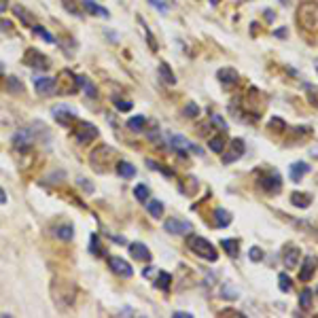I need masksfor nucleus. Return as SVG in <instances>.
Instances as JSON below:
<instances>
[{
  "label": "nucleus",
  "mask_w": 318,
  "mask_h": 318,
  "mask_svg": "<svg viewBox=\"0 0 318 318\" xmlns=\"http://www.w3.org/2000/svg\"><path fill=\"white\" fill-rule=\"evenodd\" d=\"M187 248L191 250L193 255H198V257H201V259H206V261H217L219 259L217 248L212 246V244L208 242L206 238H201V236L189 234L187 236Z\"/></svg>",
  "instance_id": "f257e3e1"
},
{
  "label": "nucleus",
  "mask_w": 318,
  "mask_h": 318,
  "mask_svg": "<svg viewBox=\"0 0 318 318\" xmlns=\"http://www.w3.org/2000/svg\"><path fill=\"white\" fill-rule=\"evenodd\" d=\"M299 23L308 30L318 28V4L316 2H303L299 7Z\"/></svg>",
  "instance_id": "f03ea898"
},
{
  "label": "nucleus",
  "mask_w": 318,
  "mask_h": 318,
  "mask_svg": "<svg viewBox=\"0 0 318 318\" xmlns=\"http://www.w3.org/2000/svg\"><path fill=\"white\" fill-rule=\"evenodd\" d=\"M36 142V136L32 132V127H21L13 134V146L17 151H26Z\"/></svg>",
  "instance_id": "7ed1b4c3"
},
{
  "label": "nucleus",
  "mask_w": 318,
  "mask_h": 318,
  "mask_svg": "<svg viewBox=\"0 0 318 318\" xmlns=\"http://www.w3.org/2000/svg\"><path fill=\"white\" fill-rule=\"evenodd\" d=\"M51 117L56 119L60 125H70L72 121L77 119V113H75V108L68 106V104H58V106L51 108Z\"/></svg>",
  "instance_id": "20e7f679"
},
{
  "label": "nucleus",
  "mask_w": 318,
  "mask_h": 318,
  "mask_svg": "<svg viewBox=\"0 0 318 318\" xmlns=\"http://www.w3.org/2000/svg\"><path fill=\"white\" fill-rule=\"evenodd\" d=\"M23 64L32 66L36 70H47L49 68V58L45 53H40L39 49H28L26 56H23Z\"/></svg>",
  "instance_id": "39448f33"
},
{
  "label": "nucleus",
  "mask_w": 318,
  "mask_h": 318,
  "mask_svg": "<svg viewBox=\"0 0 318 318\" xmlns=\"http://www.w3.org/2000/svg\"><path fill=\"white\" fill-rule=\"evenodd\" d=\"M225 149H227V146H225ZM244 151H246V146H244V140L242 138H234L229 142V149L223 151V163H234V161H238V159L244 155Z\"/></svg>",
  "instance_id": "423d86ee"
},
{
  "label": "nucleus",
  "mask_w": 318,
  "mask_h": 318,
  "mask_svg": "<svg viewBox=\"0 0 318 318\" xmlns=\"http://www.w3.org/2000/svg\"><path fill=\"white\" fill-rule=\"evenodd\" d=\"M163 227H166L168 234H174V236H189L193 231V225L189 221H180V219H168L166 223H163Z\"/></svg>",
  "instance_id": "0eeeda50"
},
{
  "label": "nucleus",
  "mask_w": 318,
  "mask_h": 318,
  "mask_svg": "<svg viewBox=\"0 0 318 318\" xmlns=\"http://www.w3.org/2000/svg\"><path fill=\"white\" fill-rule=\"evenodd\" d=\"M108 267L121 278H132L134 276V267L121 257H108Z\"/></svg>",
  "instance_id": "6e6552de"
},
{
  "label": "nucleus",
  "mask_w": 318,
  "mask_h": 318,
  "mask_svg": "<svg viewBox=\"0 0 318 318\" xmlns=\"http://www.w3.org/2000/svg\"><path fill=\"white\" fill-rule=\"evenodd\" d=\"M34 89L39 91L40 96H51V94H58L56 79H53V77H34Z\"/></svg>",
  "instance_id": "1a4fd4ad"
},
{
  "label": "nucleus",
  "mask_w": 318,
  "mask_h": 318,
  "mask_svg": "<svg viewBox=\"0 0 318 318\" xmlns=\"http://www.w3.org/2000/svg\"><path fill=\"white\" fill-rule=\"evenodd\" d=\"M77 142L79 144H89L91 140L98 138V127L94 123H81V127L77 130Z\"/></svg>",
  "instance_id": "9d476101"
},
{
  "label": "nucleus",
  "mask_w": 318,
  "mask_h": 318,
  "mask_svg": "<svg viewBox=\"0 0 318 318\" xmlns=\"http://www.w3.org/2000/svg\"><path fill=\"white\" fill-rule=\"evenodd\" d=\"M259 187L267 193H280V189H282V180H280L278 174H267V176H261L259 179Z\"/></svg>",
  "instance_id": "9b49d317"
},
{
  "label": "nucleus",
  "mask_w": 318,
  "mask_h": 318,
  "mask_svg": "<svg viewBox=\"0 0 318 318\" xmlns=\"http://www.w3.org/2000/svg\"><path fill=\"white\" fill-rule=\"evenodd\" d=\"M217 77L225 87H234V85H238V81H240V75H238L236 68H221L217 72Z\"/></svg>",
  "instance_id": "f8f14e48"
},
{
  "label": "nucleus",
  "mask_w": 318,
  "mask_h": 318,
  "mask_svg": "<svg viewBox=\"0 0 318 318\" xmlns=\"http://www.w3.org/2000/svg\"><path fill=\"white\" fill-rule=\"evenodd\" d=\"M282 259L286 267H299V263H301V250L297 246H286Z\"/></svg>",
  "instance_id": "ddd939ff"
},
{
  "label": "nucleus",
  "mask_w": 318,
  "mask_h": 318,
  "mask_svg": "<svg viewBox=\"0 0 318 318\" xmlns=\"http://www.w3.org/2000/svg\"><path fill=\"white\" fill-rule=\"evenodd\" d=\"M314 272H316V261L312 259V257H305V261L301 263V272H299V280L308 282V280H312V276H314Z\"/></svg>",
  "instance_id": "4468645a"
},
{
  "label": "nucleus",
  "mask_w": 318,
  "mask_h": 318,
  "mask_svg": "<svg viewBox=\"0 0 318 318\" xmlns=\"http://www.w3.org/2000/svg\"><path fill=\"white\" fill-rule=\"evenodd\" d=\"M305 172H310V166H308L305 161H295V163H293V166L289 168V176H291L293 182H299V180H301Z\"/></svg>",
  "instance_id": "2eb2a0df"
},
{
  "label": "nucleus",
  "mask_w": 318,
  "mask_h": 318,
  "mask_svg": "<svg viewBox=\"0 0 318 318\" xmlns=\"http://www.w3.org/2000/svg\"><path fill=\"white\" fill-rule=\"evenodd\" d=\"M130 253H132V257L136 261H151V253H149V248H146L142 242H134L130 246Z\"/></svg>",
  "instance_id": "dca6fc26"
},
{
  "label": "nucleus",
  "mask_w": 318,
  "mask_h": 318,
  "mask_svg": "<svg viewBox=\"0 0 318 318\" xmlns=\"http://www.w3.org/2000/svg\"><path fill=\"white\" fill-rule=\"evenodd\" d=\"M83 9L87 11V13L96 15V17H104V20H108V17H111V13H108L106 9L100 7V4H96V2H91V0H85V2H83Z\"/></svg>",
  "instance_id": "f3484780"
},
{
  "label": "nucleus",
  "mask_w": 318,
  "mask_h": 318,
  "mask_svg": "<svg viewBox=\"0 0 318 318\" xmlns=\"http://www.w3.org/2000/svg\"><path fill=\"white\" fill-rule=\"evenodd\" d=\"M13 13H15L17 20H20V21L23 23V26H30V28L34 26V17L30 15V13H28V9H23L21 4H15V7H13Z\"/></svg>",
  "instance_id": "a211bd4d"
},
{
  "label": "nucleus",
  "mask_w": 318,
  "mask_h": 318,
  "mask_svg": "<svg viewBox=\"0 0 318 318\" xmlns=\"http://www.w3.org/2000/svg\"><path fill=\"white\" fill-rule=\"evenodd\" d=\"M77 83H79V87H81L89 98H98V89H96V85L91 83L87 77H77Z\"/></svg>",
  "instance_id": "6ab92c4d"
},
{
  "label": "nucleus",
  "mask_w": 318,
  "mask_h": 318,
  "mask_svg": "<svg viewBox=\"0 0 318 318\" xmlns=\"http://www.w3.org/2000/svg\"><path fill=\"white\" fill-rule=\"evenodd\" d=\"M189 146H191V142H189L187 138H182V136H172V149H174L176 153H180L182 157L187 155Z\"/></svg>",
  "instance_id": "aec40b11"
},
{
  "label": "nucleus",
  "mask_w": 318,
  "mask_h": 318,
  "mask_svg": "<svg viewBox=\"0 0 318 318\" xmlns=\"http://www.w3.org/2000/svg\"><path fill=\"white\" fill-rule=\"evenodd\" d=\"M119 176H123V179H132V176H136V168L132 166L130 161H119L117 166H115Z\"/></svg>",
  "instance_id": "412c9836"
},
{
  "label": "nucleus",
  "mask_w": 318,
  "mask_h": 318,
  "mask_svg": "<svg viewBox=\"0 0 318 318\" xmlns=\"http://www.w3.org/2000/svg\"><path fill=\"white\" fill-rule=\"evenodd\" d=\"M221 246L225 248V253H227L231 259H236V257L240 255V244H238V240H231V238H227V240H221Z\"/></svg>",
  "instance_id": "4be33fe9"
},
{
  "label": "nucleus",
  "mask_w": 318,
  "mask_h": 318,
  "mask_svg": "<svg viewBox=\"0 0 318 318\" xmlns=\"http://www.w3.org/2000/svg\"><path fill=\"white\" fill-rule=\"evenodd\" d=\"M291 204L297 208H308L312 204V195L308 193H293L291 195Z\"/></svg>",
  "instance_id": "5701e85b"
},
{
  "label": "nucleus",
  "mask_w": 318,
  "mask_h": 318,
  "mask_svg": "<svg viewBox=\"0 0 318 318\" xmlns=\"http://www.w3.org/2000/svg\"><path fill=\"white\" fill-rule=\"evenodd\" d=\"M53 236L60 238V240H64V242H68L72 240V225H60V227H53Z\"/></svg>",
  "instance_id": "b1692460"
},
{
  "label": "nucleus",
  "mask_w": 318,
  "mask_h": 318,
  "mask_svg": "<svg viewBox=\"0 0 318 318\" xmlns=\"http://www.w3.org/2000/svg\"><path fill=\"white\" fill-rule=\"evenodd\" d=\"M146 208H149V212H151V217L153 219H161L163 217V204L159 199H146Z\"/></svg>",
  "instance_id": "393cba45"
},
{
  "label": "nucleus",
  "mask_w": 318,
  "mask_h": 318,
  "mask_svg": "<svg viewBox=\"0 0 318 318\" xmlns=\"http://www.w3.org/2000/svg\"><path fill=\"white\" fill-rule=\"evenodd\" d=\"M62 4H64V9L68 11L70 15H75V17H83V4H79L77 0H62Z\"/></svg>",
  "instance_id": "a878e982"
},
{
  "label": "nucleus",
  "mask_w": 318,
  "mask_h": 318,
  "mask_svg": "<svg viewBox=\"0 0 318 318\" xmlns=\"http://www.w3.org/2000/svg\"><path fill=\"white\" fill-rule=\"evenodd\" d=\"M159 77H161V81L168 83V85H174L176 83L174 72H172V68H170L168 64H159Z\"/></svg>",
  "instance_id": "bb28decb"
},
{
  "label": "nucleus",
  "mask_w": 318,
  "mask_h": 318,
  "mask_svg": "<svg viewBox=\"0 0 318 318\" xmlns=\"http://www.w3.org/2000/svg\"><path fill=\"white\" fill-rule=\"evenodd\" d=\"M146 123V119L142 117V115H136V117H132V119H127V130H132V132H142V127Z\"/></svg>",
  "instance_id": "cd10ccee"
},
{
  "label": "nucleus",
  "mask_w": 318,
  "mask_h": 318,
  "mask_svg": "<svg viewBox=\"0 0 318 318\" xmlns=\"http://www.w3.org/2000/svg\"><path fill=\"white\" fill-rule=\"evenodd\" d=\"M155 284H157V289H161V291H170V286H172V276H170L168 272H159Z\"/></svg>",
  "instance_id": "c85d7f7f"
},
{
  "label": "nucleus",
  "mask_w": 318,
  "mask_h": 318,
  "mask_svg": "<svg viewBox=\"0 0 318 318\" xmlns=\"http://www.w3.org/2000/svg\"><path fill=\"white\" fill-rule=\"evenodd\" d=\"M32 32H34V34H39L42 40L51 42V45H58V39H56V36H53L51 32H47V30L42 28V26H32Z\"/></svg>",
  "instance_id": "c756f323"
},
{
  "label": "nucleus",
  "mask_w": 318,
  "mask_h": 318,
  "mask_svg": "<svg viewBox=\"0 0 318 318\" xmlns=\"http://www.w3.org/2000/svg\"><path fill=\"white\" fill-rule=\"evenodd\" d=\"M215 219H217L219 227H227V225L231 223V215H229L227 210H223V208H219V210L215 212Z\"/></svg>",
  "instance_id": "7c9ffc66"
},
{
  "label": "nucleus",
  "mask_w": 318,
  "mask_h": 318,
  "mask_svg": "<svg viewBox=\"0 0 318 318\" xmlns=\"http://www.w3.org/2000/svg\"><path fill=\"white\" fill-rule=\"evenodd\" d=\"M312 297H314V293H312L310 289H303V293L299 295V305H301V310L312 308Z\"/></svg>",
  "instance_id": "2f4dec72"
},
{
  "label": "nucleus",
  "mask_w": 318,
  "mask_h": 318,
  "mask_svg": "<svg viewBox=\"0 0 318 318\" xmlns=\"http://www.w3.org/2000/svg\"><path fill=\"white\" fill-rule=\"evenodd\" d=\"M278 286H280V291L282 293H289L293 289V280L289 278V274H278Z\"/></svg>",
  "instance_id": "473e14b6"
},
{
  "label": "nucleus",
  "mask_w": 318,
  "mask_h": 318,
  "mask_svg": "<svg viewBox=\"0 0 318 318\" xmlns=\"http://www.w3.org/2000/svg\"><path fill=\"white\" fill-rule=\"evenodd\" d=\"M134 195H136L138 201H142V204H144V201L151 198V191H149V187H146V185H136V189H134Z\"/></svg>",
  "instance_id": "72a5a7b5"
},
{
  "label": "nucleus",
  "mask_w": 318,
  "mask_h": 318,
  "mask_svg": "<svg viewBox=\"0 0 318 318\" xmlns=\"http://www.w3.org/2000/svg\"><path fill=\"white\" fill-rule=\"evenodd\" d=\"M208 146H210L215 153H223L225 151V138L223 136H217V138H210L208 140Z\"/></svg>",
  "instance_id": "f704fd0d"
},
{
  "label": "nucleus",
  "mask_w": 318,
  "mask_h": 318,
  "mask_svg": "<svg viewBox=\"0 0 318 318\" xmlns=\"http://www.w3.org/2000/svg\"><path fill=\"white\" fill-rule=\"evenodd\" d=\"M7 89L11 91V94H17V91H20V94H21V91H23V85H21L20 79L9 77V79H7Z\"/></svg>",
  "instance_id": "c9c22d12"
},
{
  "label": "nucleus",
  "mask_w": 318,
  "mask_h": 318,
  "mask_svg": "<svg viewBox=\"0 0 318 318\" xmlns=\"http://www.w3.org/2000/svg\"><path fill=\"white\" fill-rule=\"evenodd\" d=\"M270 130H274V132H284L286 130V123L280 117H272L270 119Z\"/></svg>",
  "instance_id": "e433bc0d"
},
{
  "label": "nucleus",
  "mask_w": 318,
  "mask_h": 318,
  "mask_svg": "<svg viewBox=\"0 0 318 318\" xmlns=\"http://www.w3.org/2000/svg\"><path fill=\"white\" fill-rule=\"evenodd\" d=\"M210 119H212V123H215L221 132H227V121H225L221 115H210Z\"/></svg>",
  "instance_id": "4c0bfd02"
},
{
  "label": "nucleus",
  "mask_w": 318,
  "mask_h": 318,
  "mask_svg": "<svg viewBox=\"0 0 318 318\" xmlns=\"http://www.w3.org/2000/svg\"><path fill=\"white\" fill-rule=\"evenodd\" d=\"M198 113H199V106H198V104H195V102H189L187 106H185V113H182V115H185V117H198Z\"/></svg>",
  "instance_id": "58836bf2"
},
{
  "label": "nucleus",
  "mask_w": 318,
  "mask_h": 318,
  "mask_svg": "<svg viewBox=\"0 0 318 318\" xmlns=\"http://www.w3.org/2000/svg\"><path fill=\"white\" fill-rule=\"evenodd\" d=\"M221 293H223V295L227 297V299H238V295H240V293H238V291L231 289V284H229V282H225V284H223Z\"/></svg>",
  "instance_id": "ea45409f"
},
{
  "label": "nucleus",
  "mask_w": 318,
  "mask_h": 318,
  "mask_svg": "<svg viewBox=\"0 0 318 318\" xmlns=\"http://www.w3.org/2000/svg\"><path fill=\"white\" fill-rule=\"evenodd\" d=\"M146 166H149L151 170H159V172H163L166 176H172V170H163V168L159 166L157 161H153V159H146Z\"/></svg>",
  "instance_id": "a19ab883"
},
{
  "label": "nucleus",
  "mask_w": 318,
  "mask_h": 318,
  "mask_svg": "<svg viewBox=\"0 0 318 318\" xmlns=\"http://www.w3.org/2000/svg\"><path fill=\"white\" fill-rule=\"evenodd\" d=\"M248 257H250V261H261L263 259V250L259 246H253V248H250V253H248Z\"/></svg>",
  "instance_id": "79ce46f5"
},
{
  "label": "nucleus",
  "mask_w": 318,
  "mask_h": 318,
  "mask_svg": "<svg viewBox=\"0 0 318 318\" xmlns=\"http://www.w3.org/2000/svg\"><path fill=\"white\" fill-rule=\"evenodd\" d=\"M0 30H2V32H11V30H13V21L0 20Z\"/></svg>",
  "instance_id": "37998d69"
},
{
  "label": "nucleus",
  "mask_w": 318,
  "mask_h": 318,
  "mask_svg": "<svg viewBox=\"0 0 318 318\" xmlns=\"http://www.w3.org/2000/svg\"><path fill=\"white\" fill-rule=\"evenodd\" d=\"M149 2L153 4V7H157L159 9V13H168V7L163 2H159V0H149Z\"/></svg>",
  "instance_id": "c03bdc74"
},
{
  "label": "nucleus",
  "mask_w": 318,
  "mask_h": 318,
  "mask_svg": "<svg viewBox=\"0 0 318 318\" xmlns=\"http://www.w3.org/2000/svg\"><path fill=\"white\" fill-rule=\"evenodd\" d=\"M115 106L121 108V111H130V108H132V102H119V100H115Z\"/></svg>",
  "instance_id": "a18cd8bd"
},
{
  "label": "nucleus",
  "mask_w": 318,
  "mask_h": 318,
  "mask_svg": "<svg viewBox=\"0 0 318 318\" xmlns=\"http://www.w3.org/2000/svg\"><path fill=\"white\" fill-rule=\"evenodd\" d=\"M79 185H81L83 189H87V191L91 193L94 191V185H91V182H87V180H83V179H79Z\"/></svg>",
  "instance_id": "49530a36"
},
{
  "label": "nucleus",
  "mask_w": 318,
  "mask_h": 318,
  "mask_svg": "<svg viewBox=\"0 0 318 318\" xmlns=\"http://www.w3.org/2000/svg\"><path fill=\"white\" fill-rule=\"evenodd\" d=\"M174 318H191L189 312H174Z\"/></svg>",
  "instance_id": "de8ad7c7"
},
{
  "label": "nucleus",
  "mask_w": 318,
  "mask_h": 318,
  "mask_svg": "<svg viewBox=\"0 0 318 318\" xmlns=\"http://www.w3.org/2000/svg\"><path fill=\"white\" fill-rule=\"evenodd\" d=\"M7 7H9V0H0V13H4Z\"/></svg>",
  "instance_id": "09e8293b"
},
{
  "label": "nucleus",
  "mask_w": 318,
  "mask_h": 318,
  "mask_svg": "<svg viewBox=\"0 0 318 318\" xmlns=\"http://www.w3.org/2000/svg\"><path fill=\"white\" fill-rule=\"evenodd\" d=\"M4 201H7V193H4V189L0 187V204H4Z\"/></svg>",
  "instance_id": "8fccbe9b"
},
{
  "label": "nucleus",
  "mask_w": 318,
  "mask_h": 318,
  "mask_svg": "<svg viewBox=\"0 0 318 318\" xmlns=\"http://www.w3.org/2000/svg\"><path fill=\"white\" fill-rule=\"evenodd\" d=\"M265 17H267V20H270V21H272V20H274V17H276V15H274V13H272V11H265Z\"/></svg>",
  "instance_id": "3c124183"
},
{
  "label": "nucleus",
  "mask_w": 318,
  "mask_h": 318,
  "mask_svg": "<svg viewBox=\"0 0 318 318\" xmlns=\"http://www.w3.org/2000/svg\"><path fill=\"white\" fill-rule=\"evenodd\" d=\"M219 2H221V0H210V4H212V7H217Z\"/></svg>",
  "instance_id": "603ef678"
},
{
  "label": "nucleus",
  "mask_w": 318,
  "mask_h": 318,
  "mask_svg": "<svg viewBox=\"0 0 318 318\" xmlns=\"http://www.w3.org/2000/svg\"><path fill=\"white\" fill-rule=\"evenodd\" d=\"M316 70H318V66H316Z\"/></svg>",
  "instance_id": "864d4df0"
}]
</instances>
